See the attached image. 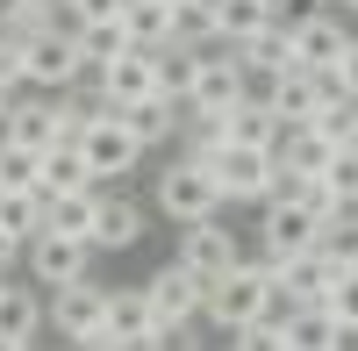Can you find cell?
I'll return each instance as SVG.
<instances>
[{"label": "cell", "instance_id": "cell-1", "mask_svg": "<svg viewBox=\"0 0 358 351\" xmlns=\"http://www.w3.org/2000/svg\"><path fill=\"white\" fill-rule=\"evenodd\" d=\"M201 315L229 337V330H244V323H265V315H280V287L265 280V266H258V258H244V266H229L222 280H208Z\"/></svg>", "mask_w": 358, "mask_h": 351}, {"label": "cell", "instance_id": "cell-2", "mask_svg": "<svg viewBox=\"0 0 358 351\" xmlns=\"http://www.w3.org/2000/svg\"><path fill=\"white\" fill-rule=\"evenodd\" d=\"M43 330H57V344H72V351H108V287L86 273L72 287H50L43 294Z\"/></svg>", "mask_w": 358, "mask_h": 351}, {"label": "cell", "instance_id": "cell-3", "mask_svg": "<svg viewBox=\"0 0 358 351\" xmlns=\"http://www.w3.org/2000/svg\"><path fill=\"white\" fill-rule=\"evenodd\" d=\"M151 208H158V215L179 229V222L222 215V187H215V172H208L201 158H179V151H165L158 180H151Z\"/></svg>", "mask_w": 358, "mask_h": 351}, {"label": "cell", "instance_id": "cell-4", "mask_svg": "<svg viewBox=\"0 0 358 351\" xmlns=\"http://www.w3.org/2000/svg\"><path fill=\"white\" fill-rule=\"evenodd\" d=\"M72 151L86 158V172H94L101 187H108V180H122V172H136V165H143V143L129 136V122H122L115 108H94V115H86V129L72 136Z\"/></svg>", "mask_w": 358, "mask_h": 351}, {"label": "cell", "instance_id": "cell-5", "mask_svg": "<svg viewBox=\"0 0 358 351\" xmlns=\"http://www.w3.org/2000/svg\"><path fill=\"white\" fill-rule=\"evenodd\" d=\"M22 65H29V86H36V94H72V86L94 72V65H86V50H79V36H72V22L29 36V43H22Z\"/></svg>", "mask_w": 358, "mask_h": 351}, {"label": "cell", "instance_id": "cell-6", "mask_svg": "<svg viewBox=\"0 0 358 351\" xmlns=\"http://www.w3.org/2000/svg\"><path fill=\"white\" fill-rule=\"evenodd\" d=\"M172 258H179L194 280H222L229 266H244V237H236L222 215H201V222H179Z\"/></svg>", "mask_w": 358, "mask_h": 351}, {"label": "cell", "instance_id": "cell-7", "mask_svg": "<svg viewBox=\"0 0 358 351\" xmlns=\"http://www.w3.org/2000/svg\"><path fill=\"white\" fill-rule=\"evenodd\" d=\"M344 43H351V29H344L337 8H301L287 22V65L294 72H337Z\"/></svg>", "mask_w": 358, "mask_h": 351}, {"label": "cell", "instance_id": "cell-8", "mask_svg": "<svg viewBox=\"0 0 358 351\" xmlns=\"http://www.w3.org/2000/svg\"><path fill=\"white\" fill-rule=\"evenodd\" d=\"M251 101V79H244V65L229 57V43H215L201 57V72H194V86H187V115H229V108H244Z\"/></svg>", "mask_w": 358, "mask_h": 351}, {"label": "cell", "instance_id": "cell-9", "mask_svg": "<svg viewBox=\"0 0 358 351\" xmlns=\"http://www.w3.org/2000/svg\"><path fill=\"white\" fill-rule=\"evenodd\" d=\"M208 172H215V187H222V208L229 201H258L265 208V194H273V151H251V143H222V151L208 158Z\"/></svg>", "mask_w": 358, "mask_h": 351}, {"label": "cell", "instance_id": "cell-10", "mask_svg": "<svg viewBox=\"0 0 358 351\" xmlns=\"http://www.w3.org/2000/svg\"><path fill=\"white\" fill-rule=\"evenodd\" d=\"M22 266H29V280H36V287H72V280L94 273V244H86V237H57V229H43V237H29Z\"/></svg>", "mask_w": 358, "mask_h": 351}, {"label": "cell", "instance_id": "cell-11", "mask_svg": "<svg viewBox=\"0 0 358 351\" xmlns=\"http://www.w3.org/2000/svg\"><path fill=\"white\" fill-rule=\"evenodd\" d=\"M315 237H322V222L301 208V201H265V215H258V251L265 258H301V251H315Z\"/></svg>", "mask_w": 358, "mask_h": 351}, {"label": "cell", "instance_id": "cell-12", "mask_svg": "<svg viewBox=\"0 0 358 351\" xmlns=\"http://www.w3.org/2000/svg\"><path fill=\"white\" fill-rule=\"evenodd\" d=\"M201 294H208V280H194L179 258H165V266L143 280V301H151L158 323H201Z\"/></svg>", "mask_w": 358, "mask_h": 351}, {"label": "cell", "instance_id": "cell-13", "mask_svg": "<svg viewBox=\"0 0 358 351\" xmlns=\"http://www.w3.org/2000/svg\"><path fill=\"white\" fill-rule=\"evenodd\" d=\"M0 136L22 143V151H50V143H65L57 136V94H36V86H22V94L8 101V122H0Z\"/></svg>", "mask_w": 358, "mask_h": 351}, {"label": "cell", "instance_id": "cell-14", "mask_svg": "<svg viewBox=\"0 0 358 351\" xmlns=\"http://www.w3.org/2000/svg\"><path fill=\"white\" fill-rule=\"evenodd\" d=\"M337 258L330 251H301V258H287V266L273 273V287H280V301L287 308H301V301H330V287H337Z\"/></svg>", "mask_w": 358, "mask_h": 351}, {"label": "cell", "instance_id": "cell-15", "mask_svg": "<svg viewBox=\"0 0 358 351\" xmlns=\"http://www.w3.org/2000/svg\"><path fill=\"white\" fill-rule=\"evenodd\" d=\"M280 337H287V351H344V323L322 301H301V308L280 301Z\"/></svg>", "mask_w": 358, "mask_h": 351}, {"label": "cell", "instance_id": "cell-16", "mask_svg": "<svg viewBox=\"0 0 358 351\" xmlns=\"http://www.w3.org/2000/svg\"><path fill=\"white\" fill-rule=\"evenodd\" d=\"M143 229H151V208L143 201H122V194H108L101 201V222H94V251H136L143 244Z\"/></svg>", "mask_w": 358, "mask_h": 351}, {"label": "cell", "instance_id": "cell-17", "mask_svg": "<svg viewBox=\"0 0 358 351\" xmlns=\"http://www.w3.org/2000/svg\"><path fill=\"white\" fill-rule=\"evenodd\" d=\"M0 337H15V344H36L43 337V287L36 280H29V287L15 273L0 280Z\"/></svg>", "mask_w": 358, "mask_h": 351}, {"label": "cell", "instance_id": "cell-18", "mask_svg": "<svg viewBox=\"0 0 358 351\" xmlns=\"http://www.w3.org/2000/svg\"><path fill=\"white\" fill-rule=\"evenodd\" d=\"M229 57L244 65V79H273V72H287V15L265 22V29H251V36H236Z\"/></svg>", "mask_w": 358, "mask_h": 351}, {"label": "cell", "instance_id": "cell-19", "mask_svg": "<svg viewBox=\"0 0 358 351\" xmlns=\"http://www.w3.org/2000/svg\"><path fill=\"white\" fill-rule=\"evenodd\" d=\"M101 201H108V187L50 194V201H43V229H57V237H94V222H101Z\"/></svg>", "mask_w": 358, "mask_h": 351}, {"label": "cell", "instance_id": "cell-20", "mask_svg": "<svg viewBox=\"0 0 358 351\" xmlns=\"http://www.w3.org/2000/svg\"><path fill=\"white\" fill-rule=\"evenodd\" d=\"M179 101H165V94H151V101H136V108H122V122H129V136L143 143V151H172V136H179Z\"/></svg>", "mask_w": 358, "mask_h": 351}, {"label": "cell", "instance_id": "cell-21", "mask_svg": "<svg viewBox=\"0 0 358 351\" xmlns=\"http://www.w3.org/2000/svg\"><path fill=\"white\" fill-rule=\"evenodd\" d=\"M151 330H158V315L143 301V287H108V337L115 344H151Z\"/></svg>", "mask_w": 358, "mask_h": 351}, {"label": "cell", "instance_id": "cell-22", "mask_svg": "<svg viewBox=\"0 0 358 351\" xmlns=\"http://www.w3.org/2000/svg\"><path fill=\"white\" fill-rule=\"evenodd\" d=\"M115 22H122V36H129L136 50L172 43V8H165V0H122V8H115Z\"/></svg>", "mask_w": 358, "mask_h": 351}, {"label": "cell", "instance_id": "cell-23", "mask_svg": "<svg viewBox=\"0 0 358 351\" xmlns=\"http://www.w3.org/2000/svg\"><path fill=\"white\" fill-rule=\"evenodd\" d=\"M222 122H229V143H251V151H280V115L273 108H265V101H244V108H229L222 115Z\"/></svg>", "mask_w": 358, "mask_h": 351}, {"label": "cell", "instance_id": "cell-24", "mask_svg": "<svg viewBox=\"0 0 358 351\" xmlns=\"http://www.w3.org/2000/svg\"><path fill=\"white\" fill-rule=\"evenodd\" d=\"M208 8H215V36L222 43L251 36V29H265V22H280V0H208Z\"/></svg>", "mask_w": 358, "mask_h": 351}, {"label": "cell", "instance_id": "cell-25", "mask_svg": "<svg viewBox=\"0 0 358 351\" xmlns=\"http://www.w3.org/2000/svg\"><path fill=\"white\" fill-rule=\"evenodd\" d=\"M36 187H43V201H50V194H79V187H101V180L86 172V158L72 151V143H50V151H43V180H36Z\"/></svg>", "mask_w": 358, "mask_h": 351}, {"label": "cell", "instance_id": "cell-26", "mask_svg": "<svg viewBox=\"0 0 358 351\" xmlns=\"http://www.w3.org/2000/svg\"><path fill=\"white\" fill-rule=\"evenodd\" d=\"M201 57H208V50H194V43H158V94H165V101H187Z\"/></svg>", "mask_w": 358, "mask_h": 351}, {"label": "cell", "instance_id": "cell-27", "mask_svg": "<svg viewBox=\"0 0 358 351\" xmlns=\"http://www.w3.org/2000/svg\"><path fill=\"white\" fill-rule=\"evenodd\" d=\"M308 129L330 143V151H351V143H358V101H351V94H330V101L315 108V122H308Z\"/></svg>", "mask_w": 358, "mask_h": 351}, {"label": "cell", "instance_id": "cell-28", "mask_svg": "<svg viewBox=\"0 0 358 351\" xmlns=\"http://www.w3.org/2000/svg\"><path fill=\"white\" fill-rule=\"evenodd\" d=\"M273 158H280L287 172H322V165H330L337 151H330V143H322V136L301 122V129H287V136H280V151H273Z\"/></svg>", "mask_w": 358, "mask_h": 351}, {"label": "cell", "instance_id": "cell-29", "mask_svg": "<svg viewBox=\"0 0 358 351\" xmlns=\"http://www.w3.org/2000/svg\"><path fill=\"white\" fill-rule=\"evenodd\" d=\"M36 180H43V158H36V151H22V143H8V136H0V194H43Z\"/></svg>", "mask_w": 358, "mask_h": 351}, {"label": "cell", "instance_id": "cell-30", "mask_svg": "<svg viewBox=\"0 0 358 351\" xmlns=\"http://www.w3.org/2000/svg\"><path fill=\"white\" fill-rule=\"evenodd\" d=\"M172 43L215 50V43H222V36H215V8H208V0H179V8H172Z\"/></svg>", "mask_w": 358, "mask_h": 351}, {"label": "cell", "instance_id": "cell-31", "mask_svg": "<svg viewBox=\"0 0 358 351\" xmlns=\"http://www.w3.org/2000/svg\"><path fill=\"white\" fill-rule=\"evenodd\" d=\"M0 229L8 237H43V194H0Z\"/></svg>", "mask_w": 358, "mask_h": 351}, {"label": "cell", "instance_id": "cell-32", "mask_svg": "<svg viewBox=\"0 0 358 351\" xmlns=\"http://www.w3.org/2000/svg\"><path fill=\"white\" fill-rule=\"evenodd\" d=\"M315 251H330L337 266H358V208H337L330 222H322V237H315Z\"/></svg>", "mask_w": 358, "mask_h": 351}, {"label": "cell", "instance_id": "cell-33", "mask_svg": "<svg viewBox=\"0 0 358 351\" xmlns=\"http://www.w3.org/2000/svg\"><path fill=\"white\" fill-rule=\"evenodd\" d=\"M72 36H79V50H86V65H108V57H122V50H129L122 22H79Z\"/></svg>", "mask_w": 358, "mask_h": 351}, {"label": "cell", "instance_id": "cell-34", "mask_svg": "<svg viewBox=\"0 0 358 351\" xmlns=\"http://www.w3.org/2000/svg\"><path fill=\"white\" fill-rule=\"evenodd\" d=\"M222 351H287V337H280V315H265V323L229 330V337H222Z\"/></svg>", "mask_w": 358, "mask_h": 351}, {"label": "cell", "instance_id": "cell-35", "mask_svg": "<svg viewBox=\"0 0 358 351\" xmlns=\"http://www.w3.org/2000/svg\"><path fill=\"white\" fill-rule=\"evenodd\" d=\"M322 308L344 323V337H358V266H344V273H337V287H330V301H322Z\"/></svg>", "mask_w": 358, "mask_h": 351}, {"label": "cell", "instance_id": "cell-36", "mask_svg": "<svg viewBox=\"0 0 358 351\" xmlns=\"http://www.w3.org/2000/svg\"><path fill=\"white\" fill-rule=\"evenodd\" d=\"M322 180H330V194L344 201V208H358V143H351V151H337L330 165H322Z\"/></svg>", "mask_w": 358, "mask_h": 351}, {"label": "cell", "instance_id": "cell-37", "mask_svg": "<svg viewBox=\"0 0 358 351\" xmlns=\"http://www.w3.org/2000/svg\"><path fill=\"white\" fill-rule=\"evenodd\" d=\"M294 201H301V208H308L315 222H330V215L344 208V201L330 194V180H322V172H301V194H294Z\"/></svg>", "mask_w": 358, "mask_h": 351}, {"label": "cell", "instance_id": "cell-38", "mask_svg": "<svg viewBox=\"0 0 358 351\" xmlns=\"http://www.w3.org/2000/svg\"><path fill=\"white\" fill-rule=\"evenodd\" d=\"M57 8H65V22L79 29V22H115V8H122V0H57Z\"/></svg>", "mask_w": 358, "mask_h": 351}, {"label": "cell", "instance_id": "cell-39", "mask_svg": "<svg viewBox=\"0 0 358 351\" xmlns=\"http://www.w3.org/2000/svg\"><path fill=\"white\" fill-rule=\"evenodd\" d=\"M0 86H8V94H22V86H29V65H22V43H8V36H0Z\"/></svg>", "mask_w": 358, "mask_h": 351}, {"label": "cell", "instance_id": "cell-40", "mask_svg": "<svg viewBox=\"0 0 358 351\" xmlns=\"http://www.w3.org/2000/svg\"><path fill=\"white\" fill-rule=\"evenodd\" d=\"M337 86L358 101V36H351V43H344V57H337Z\"/></svg>", "mask_w": 358, "mask_h": 351}, {"label": "cell", "instance_id": "cell-41", "mask_svg": "<svg viewBox=\"0 0 358 351\" xmlns=\"http://www.w3.org/2000/svg\"><path fill=\"white\" fill-rule=\"evenodd\" d=\"M22 251H29V244H22V237H8V229H0V273H15V266H22Z\"/></svg>", "mask_w": 358, "mask_h": 351}, {"label": "cell", "instance_id": "cell-42", "mask_svg": "<svg viewBox=\"0 0 358 351\" xmlns=\"http://www.w3.org/2000/svg\"><path fill=\"white\" fill-rule=\"evenodd\" d=\"M8 101H15V94H8V86H0V122H8Z\"/></svg>", "mask_w": 358, "mask_h": 351}, {"label": "cell", "instance_id": "cell-43", "mask_svg": "<svg viewBox=\"0 0 358 351\" xmlns=\"http://www.w3.org/2000/svg\"><path fill=\"white\" fill-rule=\"evenodd\" d=\"M0 351H29V344H15V337H0Z\"/></svg>", "mask_w": 358, "mask_h": 351}, {"label": "cell", "instance_id": "cell-44", "mask_svg": "<svg viewBox=\"0 0 358 351\" xmlns=\"http://www.w3.org/2000/svg\"><path fill=\"white\" fill-rule=\"evenodd\" d=\"M29 351H50V344H43V337H36V344H29ZM57 351H72V344H57Z\"/></svg>", "mask_w": 358, "mask_h": 351}, {"label": "cell", "instance_id": "cell-45", "mask_svg": "<svg viewBox=\"0 0 358 351\" xmlns=\"http://www.w3.org/2000/svg\"><path fill=\"white\" fill-rule=\"evenodd\" d=\"M108 351H143V344H108Z\"/></svg>", "mask_w": 358, "mask_h": 351}, {"label": "cell", "instance_id": "cell-46", "mask_svg": "<svg viewBox=\"0 0 358 351\" xmlns=\"http://www.w3.org/2000/svg\"><path fill=\"white\" fill-rule=\"evenodd\" d=\"M301 8H330V0H301Z\"/></svg>", "mask_w": 358, "mask_h": 351}, {"label": "cell", "instance_id": "cell-47", "mask_svg": "<svg viewBox=\"0 0 358 351\" xmlns=\"http://www.w3.org/2000/svg\"><path fill=\"white\" fill-rule=\"evenodd\" d=\"M344 15H358V0H344Z\"/></svg>", "mask_w": 358, "mask_h": 351}, {"label": "cell", "instance_id": "cell-48", "mask_svg": "<svg viewBox=\"0 0 358 351\" xmlns=\"http://www.w3.org/2000/svg\"><path fill=\"white\" fill-rule=\"evenodd\" d=\"M165 8H179V0H165Z\"/></svg>", "mask_w": 358, "mask_h": 351}, {"label": "cell", "instance_id": "cell-49", "mask_svg": "<svg viewBox=\"0 0 358 351\" xmlns=\"http://www.w3.org/2000/svg\"><path fill=\"white\" fill-rule=\"evenodd\" d=\"M0 8H8V0H0Z\"/></svg>", "mask_w": 358, "mask_h": 351}, {"label": "cell", "instance_id": "cell-50", "mask_svg": "<svg viewBox=\"0 0 358 351\" xmlns=\"http://www.w3.org/2000/svg\"><path fill=\"white\" fill-rule=\"evenodd\" d=\"M0 280H8V273H0Z\"/></svg>", "mask_w": 358, "mask_h": 351}]
</instances>
